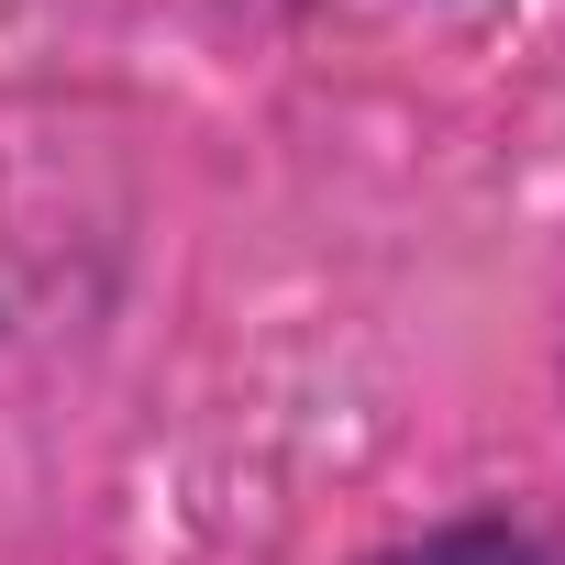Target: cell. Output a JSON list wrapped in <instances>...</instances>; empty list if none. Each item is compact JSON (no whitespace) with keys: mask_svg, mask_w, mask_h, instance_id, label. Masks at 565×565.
Listing matches in <instances>:
<instances>
[{"mask_svg":"<svg viewBox=\"0 0 565 565\" xmlns=\"http://www.w3.org/2000/svg\"><path fill=\"white\" fill-rule=\"evenodd\" d=\"M355 565H554V543H543L532 521H510V510H455V521L399 532V543H377V554H355Z\"/></svg>","mask_w":565,"mask_h":565,"instance_id":"obj_1","label":"cell"}]
</instances>
